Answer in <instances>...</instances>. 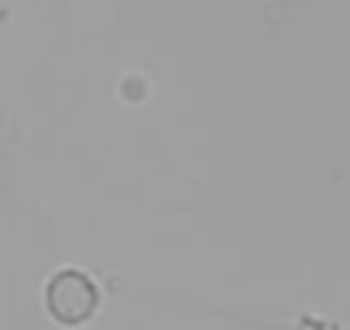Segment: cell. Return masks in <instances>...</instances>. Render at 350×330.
I'll return each mask as SVG.
<instances>
[{
    "label": "cell",
    "mask_w": 350,
    "mask_h": 330,
    "mask_svg": "<svg viewBox=\"0 0 350 330\" xmlns=\"http://www.w3.org/2000/svg\"><path fill=\"white\" fill-rule=\"evenodd\" d=\"M45 303L52 309V316L59 323H83L96 313L100 303V289L93 285V279L79 268H62L49 285H45Z\"/></svg>",
    "instance_id": "6da1fadb"
}]
</instances>
